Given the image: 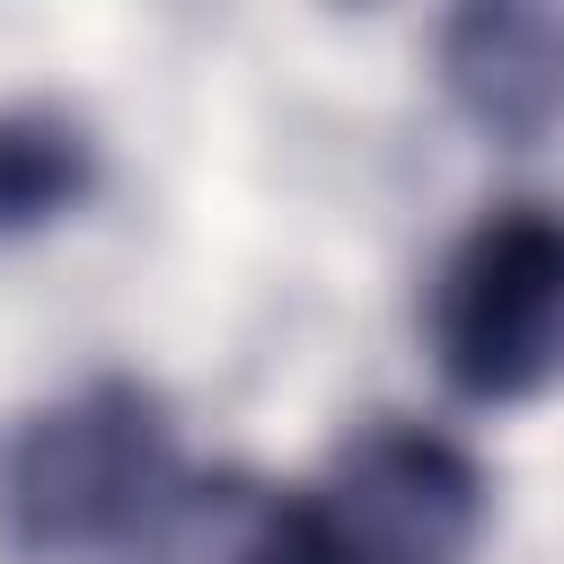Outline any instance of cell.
I'll use <instances>...</instances> for the list:
<instances>
[{"instance_id":"obj_1","label":"cell","mask_w":564,"mask_h":564,"mask_svg":"<svg viewBox=\"0 0 564 564\" xmlns=\"http://www.w3.org/2000/svg\"><path fill=\"white\" fill-rule=\"evenodd\" d=\"M176 485V432L159 388L88 379L35 405L0 449V538L26 564H79L132 546Z\"/></svg>"},{"instance_id":"obj_2","label":"cell","mask_w":564,"mask_h":564,"mask_svg":"<svg viewBox=\"0 0 564 564\" xmlns=\"http://www.w3.org/2000/svg\"><path fill=\"white\" fill-rule=\"evenodd\" d=\"M432 361L467 405H538L564 388V212H485L432 282Z\"/></svg>"},{"instance_id":"obj_3","label":"cell","mask_w":564,"mask_h":564,"mask_svg":"<svg viewBox=\"0 0 564 564\" xmlns=\"http://www.w3.org/2000/svg\"><path fill=\"white\" fill-rule=\"evenodd\" d=\"M485 467L467 441L432 423H370L352 432L326 476L300 494L308 564H467L485 538Z\"/></svg>"},{"instance_id":"obj_4","label":"cell","mask_w":564,"mask_h":564,"mask_svg":"<svg viewBox=\"0 0 564 564\" xmlns=\"http://www.w3.org/2000/svg\"><path fill=\"white\" fill-rule=\"evenodd\" d=\"M441 88L494 141H546L564 123V9H458L441 26Z\"/></svg>"},{"instance_id":"obj_5","label":"cell","mask_w":564,"mask_h":564,"mask_svg":"<svg viewBox=\"0 0 564 564\" xmlns=\"http://www.w3.org/2000/svg\"><path fill=\"white\" fill-rule=\"evenodd\" d=\"M132 546L141 564H308V520L300 494L220 467V476H176Z\"/></svg>"},{"instance_id":"obj_6","label":"cell","mask_w":564,"mask_h":564,"mask_svg":"<svg viewBox=\"0 0 564 564\" xmlns=\"http://www.w3.org/2000/svg\"><path fill=\"white\" fill-rule=\"evenodd\" d=\"M97 150L70 115L53 106H9L0 115V229H44L70 203H88Z\"/></svg>"}]
</instances>
